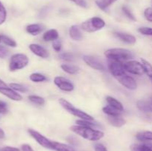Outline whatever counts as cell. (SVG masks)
I'll return each instance as SVG.
<instances>
[{
    "label": "cell",
    "mask_w": 152,
    "mask_h": 151,
    "mask_svg": "<svg viewBox=\"0 0 152 151\" xmlns=\"http://www.w3.org/2000/svg\"><path fill=\"white\" fill-rule=\"evenodd\" d=\"M71 130L76 134L89 141H98L104 136L103 132L84 126L73 125L71 127Z\"/></svg>",
    "instance_id": "obj_1"
},
{
    "label": "cell",
    "mask_w": 152,
    "mask_h": 151,
    "mask_svg": "<svg viewBox=\"0 0 152 151\" xmlns=\"http://www.w3.org/2000/svg\"><path fill=\"white\" fill-rule=\"evenodd\" d=\"M105 55L110 60L120 62H125L134 58V54L132 52L127 49L123 48L108 49L105 52Z\"/></svg>",
    "instance_id": "obj_2"
},
{
    "label": "cell",
    "mask_w": 152,
    "mask_h": 151,
    "mask_svg": "<svg viewBox=\"0 0 152 151\" xmlns=\"http://www.w3.org/2000/svg\"><path fill=\"white\" fill-rule=\"evenodd\" d=\"M59 103L60 104L61 106L65 110L68 111L69 113L72 114V115H75V116L78 117L80 119L83 120H89V121H94V118L91 116V115H88L86 113L83 112L81 110L78 109V108H76L72 104L70 103L69 102H68L67 100L64 99H60L59 100Z\"/></svg>",
    "instance_id": "obj_3"
},
{
    "label": "cell",
    "mask_w": 152,
    "mask_h": 151,
    "mask_svg": "<svg viewBox=\"0 0 152 151\" xmlns=\"http://www.w3.org/2000/svg\"><path fill=\"white\" fill-rule=\"evenodd\" d=\"M105 25V22L103 19L99 17L91 18L88 20L83 22L81 28L84 31L88 33H93L103 28Z\"/></svg>",
    "instance_id": "obj_4"
},
{
    "label": "cell",
    "mask_w": 152,
    "mask_h": 151,
    "mask_svg": "<svg viewBox=\"0 0 152 151\" xmlns=\"http://www.w3.org/2000/svg\"><path fill=\"white\" fill-rule=\"evenodd\" d=\"M29 62L28 56L22 53H17L11 56L9 64L10 71L18 70L26 67Z\"/></svg>",
    "instance_id": "obj_5"
},
{
    "label": "cell",
    "mask_w": 152,
    "mask_h": 151,
    "mask_svg": "<svg viewBox=\"0 0 152 151\" xmlns=\"http://www.w3.org/2000/svg\"><path fill=\"white\" fill-rule=\"evenodd\" d=\"M126 72H129L134 75L142 76L145 73L143 65L142 63L137 61H129L123 64Z\"/></svg>",
    "instance_id": "obj_6"
},
{
    "label": "cell",
    "mask_w": 152,
    "mask_h": 151,
    "mask_svg": "<svg viewBox=\"0 0 152 151\" xmlns=\"http://www.w3.org/2000/svg\"><path fill=\"white\" fill-rule=\"evenodd\" d=\"M0 93L13 101H20L22 99V96L20 94L17 93L10 86L8 87L1 79H0Z\"/></svg>",
    "instance_id": "obj_7"
},
{
    "label": "cell",
    "mask_w": 152,
    "mask_h": 151,
    "mask_svg": "<svg viewBox=\"0 0 152 151\" xmlns=\"http://www.w3.org/2000/svg\"><path fill=\"white\" fill-rule=\"evenodd\" d=\"M108 66L110 73L116 78L126 74V71L124 68V65H123V64L122 62L111 60L108 62Z\"/></svg>",
    "instance_id": "obj_8"
},
{
    "label": "cell",
    "mask_w": 152,
    "mask_h": 151,
    "mask_svg": "<svg viewBox=\"0 0 152 151\" xmlns=\"http://www.w3.org/2000/svg\"><path fill=\"white\" fill-rule=\"evenodd\" d=\"M28 133L41 146L43 147L48 148V149L51 150V142L52 141L49 140L46 137H45L43 135L39 133V132L36 131V130H33V129H28Z\"/></svg>",
    "instance_id": "obj_9"
},
{
    "label": "cell",
    "mask_w": 152,
    "mask_h": 151,
    "mask_svg": "<svg viewBox=\"0 0 152 151\" xmlns=\"http://www.w3.org/2000/svg\"><path fill=\"white\" fill-rule=\"evenodd\" d=\"M54 84L60 90L66 92H71L74 89V86L66 78L62 76H56L54 78Z\"/></svg>",
    "instance_id": "obj_10"
},
{
    "label": "cell",
    "mask_w": 152,
    "mask_h": 151,
    "mask_svg": "<svg viewBox=\"0 0 152 151\" xmlns=\"http://www.w3.org/2000/svg\"><path fill=\"white\" fill-rule=\"evenodd\" d=\"M117 79L118 80V81L122 85H123L129 90H135L137 87V84L134 78L130 76H128L127 74H125L122 76L118 77V78H117Z\"/></svg>",
    "instance_id": "obj_11"
},
{
    "label": "cell",
    "mask_w": 152,
    "mask_h": 151,
    "mask_svg": "<svg viewBox=\"0 0 152 151\" xmlns=\"http://www.w3.org/2000/svg\"><path fill=\"white\" fill-rule=\"evenodd\" d=\"M83 60L88 66H90L93 69L96 70H105V67L102 65V62L96 57L91 56H84Z\"/></svg>",
    "instance_id": "obj_12"
},
{
    "label": "cell",
    "mask_w": 152,
    "mask_h": 151,
    "mask_svg": "<svg viewBox=\"0 0 152 151\" xmlns=\"http://www.w3.org/2000/svg\"><path fill=\"white\" fill-rule=\"evenodd\" d=\"M29 48L33 53L37 55V56L42 58V59H46L49 56L48 51L39 44H31L29 45Z\"/></svg>",
    "instance_id": "obj_13"
},
{
    "label": "cell",
    "mask_w": 152,
    "mask_h": 151,
    "mask_svg": "<svg viewBox=\"0 0 152 151\" xmlns=\"http://www.w3.org/2000/svg\"><path fill=\"white\" fill-rule=\"evenodd\" d=\"M114 36H115L117 38H119L120 41L127 43V44H134L136 42V38H135L134 36L131 35V34L117 32L114 33Z\"/></svg>",
    "instance_id": "obj_14"
},
{
    "label": "cell",
    "mask_w": 152,
    "mask_h": 151,
    "mask_svg": "<svg viewBox=\"0 0 152 151\" xmlns=\"http://www.w3.org/2000/svg\"><path fill=\"white\" fill-rule=\"evenodd\" d=\"M132 151H152V143L148 142L134 144L131 146Z\"/></svg>",
    "instance_id": "obj_15"
},
{
    "label": "cell",
    "mask_w": 152,
    "mask_h": 151,
    "mask_svg": "<svg viewBox=\"0 0 152 151\" xmlns=\"http://www.w3.org/2000/svg\"><path fill=\"white\" fill-rule=\"evenodd\" d=\"M137 107L140 110L145 113H152V99L138 101Z\"/></svg>",
    "instance_id": "obj_16"
},
{
    "label": "cell",
    "mask_w": 152,
    "mask_h": 151,
    "mask_svg": "<svg viewBox=\"0 0 152 151\" xmlns=\"http://www.w3.org/2000/svg\"><path fill=\"white\" fill-rule=\"evenodd\" d=\"M51 150L56 151H76L70 145L60 143V142H54V141L51 142Z\"/></svg>",
    "instance_id": "obj_17"
},
{
    "label": "cell",
    "mask_w": 152,
    "mask_h": 151,
    "mask_svg": "<svg viewBox=\"0 0 152 151\" xmlns=\"http://www.w3.org/2000/svg\"><path fill=\"white\" fill-rule=\"evenodd\" d=\"M69 35L71 38L75 41H80L83 38L81 30L77 25H73L71 27L69 30Z\"/></svg>",
    "instance_id": "obj_18"
},
{
    "label": "cell",
    "mask_w": 152,
    "mask_h": 151,
    "mask_svg": "<svg viewBox=\"0 0 152 151\" xmlns=\"http://www.w3.org/2000/svg\"><path fill=\"white\" fill-rule=\"evenodd\" d=\"M42 38L46 41H53L59 38V33L55 29L49 30L43 34Z\"/></svg>",
    "instance_id": "obj_19"
},
{
    "label": "cell",
    "mask_w": 152,
    "mask_h": 151,
    "mask_svg": "<svg viewBox=\"0 0 152 151\" xmlns=\"http://www.w3.org/2000/svg\"><path fill=\"white\" fill-rule=\"evenodd\" d=\"M108 121L112 126L116 127H121L126 124V120L119 116H109L108 117Z\"/></svg>",
    "instance_id": "obj_20"
},
{
    "label": "cell",
    "mask_w": 152,
    "mask_h": 151,
    "mask_svg": "<svg viewBox=\"0 0 152 151\" xmlns=\"http://www.w3.org/2000/svg\"><path fill=\"white\" fill-rule=\"evenodd\" d=\"M106 101L108 102V105L111 106L112 107L115 108V109L118 110L120 112H123L124 108H123V105H122V103L120 102H119L118 100H117L114 98L111 97V96H107L106 97Z\"/></svg>",
    "instance_id": "obj_21"
},
{
    "label": "cell",
    "mask_w": 152,
    "mask_h": 151,
    "mask_svg": "<svg viewBox=\"0 0 152 151\" xmlns=\"http://www.w3.org/2000/svg\"><path fill=\"white\" fill-rule=\"evenodd\" d=\"M43 28L42 27L38 24H32V25H29L27 26L26 30L27 32L29 33L30 34L33 36H37L42 31Z\"/></svg>",
    "instance_id": "obj_22"
},
{
    "label": "cell",
    "mask_w": 152,
    "mask_h": 151,
    "mask_svg": "<svg viewBox=\"0 0 152 151\" xmlns=\"http://www.w3.org/2000/svg\"><path fill=\"white\" fill-rule=\"evenodd\" d=\"M137 140L140 142H152V132L151 131H143L137 133L136 135Z\"/></svg>",
    "instance_id": "obj_23"
},
{
    "label": "cell",
    "mask_w": 152,
    "mask_h": 151,
    "mask_svg": "<svg viewBox=\"0 0 152 151\" xmlns=\"http://www.w3.org/2000/svg\"><path fill=\"white\" fill-rule=\"evenodd\" d=\"M102 111L105 113V114H107L109 116H120V114L122 112L119 111L118 110L115 109V108L112 107L110 105L108 106H105L102 108Z\"/></svg>",
    "instance_id": "obj_24"
},
{
    "label": "cell",
    "mask_w": 152,
    "mask_h": 151,
    "mask_svg": "<svg viewBox=\"0 0 152 151\" xmlns=\"http://www.w3.org/2000/svg\"><path fill=\"white\" fill-rule=\"evenodd\" d=\"M77 125H80V126H84V127H91V128H96V127H99V126L97 123L94 122V121H89V120H83V119H80V120H77L76 121Z\"/></svg>",
    "instance_id": "obj_25"
},
{
    "label": "cell",
    "mask_w": 152,
    "mask_h": 151,
    "mask_svg": "<svg viewBox=\"0 0 152 151\" xmlns=\"http://www.w3.org/2000/svg\"><path fill=\"white\" fill-rule=\"evenodd\" d=\"M61 68L65 71V73L68 74H76L79 72V68L77 66L71 65H67V64H63L61 65Z\"/></svg>",
    "instance_id": "obj_26"
},
{
    "label": "cell",
    "mask_w": 152,
    "mask_h": 151,
    "mask_svg": "<svg viewBox=\"0 0 152 151\" xmlns=\"http://www.w3.org/2000/svg\"><path fill=\"white\" fill-rule=\"evenodd\" d=\"M116 1H117V0H96V4L99 8L106 11L107 8Z\"/></svg>",
    "instance_id": "obj_27"
},
{
    "label": "cell",
    "mask_w": 152,
    "mask_h": 151,
    "mask_svg": "<svg viewBox=\"0 0 152 151\" xmlns=\"http://www.w3.org/2000/svg\"><path fill=\"white\" fill-rule=\"evenodd\" d=\"M141 62H142V65H143L145 73L151 78L152 81V65L148 62V61L145 60V59H141Z\"/></svg>",
    "instance_id": "obj_28"
},
{
    "label": "cell",
    "mask_w": 152,
    "mask_h": 151,
    "mask_svg": "<svg viewBox=\"0 0 152 151\" xmlns=\"http://www.w3.org/2000/svg\"><path fill=\"white\" fill-rule=\"evenodd\" d=\"M30 79L34 82H42V81H45L46 77L42 74L36 73H32L30 76Z\"/></svg>",
    "instance_id": "obj_29"
},
{
    "label": "cell",
    "mask_w": 152,
    "mask_h": 151,
    "mask_svg": "<svg viewBox=\"0 0 152 151\" xmlns=\"http://www.w3.org/2000/svg\"><path fill=\"white\" fill-rule=\"evenodd\" d=\"M28 99L31 101V102H33L34 104L38 105H43L45 104V99L42 97H40V96H35V95H31V96H28Z\"/></svg>",
    "instance_id": "obj_30"
},
{
    "label": "cell",
    "mask_w": 152,
    "mask_h": 151,
    "mask_svg": "<svg viewBox=\"0 0 152 151\" xmlns=\"http://www.w3.org/2000/svg\"><path fill=\"white\" fill-rule=\"evenodd\" d=\"M1 41H2V42L4 44H5L6 45L10 46V47H16V42L12 38H9L8 36H1Z\"/></svg>",
    "instance_id": "obj_31"
},
{
    "label": "cell",
    "mask_w": 152,
    "mask_h": 151,
    "mask_svg": "<svg viewBox=\"0 0 152 151\" xmlns=\"http://www.w3.org/2000/svg\"><path fill=\"white\" fill-rule=\"evenodd\" d=\"M9 86L13 90H14L15 91L21 92V93H25V92L28 91V88L26 87H25L24 85H22V84H16V83H11Z\"/></svg>",
    "instance_id": "obj_32"
},
{
    "label": "cell",
    "mask_w": 152,
    "mask_h": 151,
    "mask_svg": "<svg viewBox=\"0 0 152 151\" xmlns=\"http://www.w3.org/2000/svg\"><path fill=\"white\" fill-rule=\"evenodd\" d=\"M6 17H7V11L4 5L1 4L0 5V25H2L5 22Z\"/></svg>",
    "instance_id": "obj_33"
},
{
    "label": "cell",
    "mask_w": 152,
    "mask_h": 151,
    "mask_svg": "<svg viewBox=\"0 0 152 151\" xmlns=\"http://www.w3.org/2000/svg\"><path fill=\"white\" fill-rule=\"evenodd\" d=\"M59 57L62 60L70 62V61H72L73 59H74V54L71 53H61V54L59 56Z\"/></svg>",
    "instance_id": "obj_34"
},
{
    "label": "cell",
    "mask_w": 152,
    "mask_h": 151,
    "mask_svg": "<svg viewBox=\"0 0 152 151\" xmlns=\"http://www.w3.org/2000/svg\"><path fill=\"white\" fill-rule=\"evenodd\" d=\"M138 31L141 34L145 36H152V28H148V27H142L138 29Z\"/></svg>",
    "instance_id": "obj_35"
},
{
    "label": "cell",
    "mask_w": 152,
    "mask_h": 151,
    "mask_svg": "<svg viewBox=\"0 0 152 151\" xmlns=\"http://www.w3.org/2000/svg\"><path fill=\"white\" fill-rule=\"evenodd\" d=\"M122 9H123V13H124L125 14H126V16H127V17L129 18V19H132V20H133V21H136L137 20L136 18H135V16H134L133 13H132V11H131V10H129V9L128 8V7H126V6H123V8H122Z\"/></svg>",
    "instance_id": "obj_36"
},
{
    "label": "cell",
    "mask_w": 152,
    "mask_h": 151,
    "mask_svg": "<svg viewBox=\"0 0 152 151\" xmlns=\"http://www.w3.org/2000/svg\"><path fill=\"white\" fill-rule=\"evenodd\" d=\"M144 16L148 22H152V7H147L144 11Z\"/></svg>",
    "instance_id": "obj_37"
},
{
    "label": "cell",
    "mask_w": 152,
    "mask_h": 151,
    "mask_svg": "<svg viewBox=\"0 0 152 151\" xmlns=\"http://www.w3.org/2000/svg\"><path fill=\"white\" fill-rule=\"evenodd\" d=\"M52 46H53V50L56 52H59L61 50V49H62V43H61V41L58 39L53 41Z\"/></svg>",
    "instance_id": "obj_38"
},
{
    "label": "cell",
    "mask_w": 152,
    "mask_h": 151,
    "mask_svg": "<svg viewBox=\"0 0 152 151\" xmlns=\"http://www.w3.org/2000/svg\"><path fill=\"white\" fill-rule=\"evenodd\" d=\"M70 1H73L74 4H76L77 5L80 6V7H83V8H86L88 6L87 2H86V0H70Z\"/></svg>",
    "instance_id": "obj_39"
},
{
    "label": "cell",
    "mask_w": 152,
    "mask_h": 151,
    "mask_svg": "<svg viewBox=\"0 0 152 151\" xmlns=\"http://www.w3.org/2000/svg\"><path fill=\"white\" fill-rule=\"evenodd\" d=\"M9 54V51L5 47L0 46V58H5Z\"/></svg>",
    "instance_id": "obj_40"
},
{
    "label": "cell",
    "mask_w": 152,
    "mask_h": 151,
    "mask_svg": "<svg viewBox=\"0 0 152 151\" xmlns=\"http://www.w3.org/2000/svg\"><path fill=\"white\" fill-rule=\"evenodd\" d=\"M7 112V105L4 102L0 101V113L4 114Z\"/></svg>",
    "instance_id": "obj_41"
},
{
    "label": "cell",
    "mask_w": 152,
    "mask_h": 151,
    "mask_svg": "<svg viewBox=\"0 0 152 151\" xmlns=\"http://www.w3.org/2000/svg\"><path fill=\"white\" fill-rule=\"evenodd\" d=\"M95 151H108L105 146L102 144H96L94 145Z\"/></svg>",
    "instance_id": "obj_42"
},
{
    "label": "cell",
    "mask_w": 152,
    "mask_h": 151,
    "mask_svg": "<svg viewBox=\"0 0 152 151\" xmlns=\"http://www.w3.org/2000/svg\"><path fill=\"white\" fill-rule=\"evenodd\" d=\"M1 151H20L19 148L13 147H4L1 148Z\"/></svg>",
    "instance_id": "obj_43"
},
{
    "label": "cell",
    "mask_w": 152,
    "mask_h": 151,
    "mask_svg": "<svg viewBox=\"0 0 152 151\" xmlns=\"http://www.w3.org/2000/svg\"><path fill=\"white\" fill-rule=\"evenodd\" d=\"M22 151H34L32 147L29 144H26L22 145Z\"/></svg>",
    "instance_id": "obj_44"
},
{
    "label": "cell",
    "mask_w": 152,
    "mask_h": 151,
    "mask_svg": "<svg viewBox=\"0 0 152 151\" xmlns=\"http://www.w3.org/2000/svg\"><path fill=\"white\" fill-rule=\"evenodd\" d=\"M5 137V134H4V132L3 131L2 129L0 128V139H4Z\"/></svg>",
    "instance_id": "obj_45"
},
{
    "label": "cell",
    "mask_w": 152,
    "mask_h": 151,
    "mask_svg": "<svg viewBox=\"0 0 152 151\" xmlns=\"http://www.w3.org/2000/svg\"><path fill=\"white\" fill-rule=\"evenodd\" d=\"M1 4H2V3H1V1H0V5H1Z\"/></svg>",
    "instance_id": "obj_46"
}]
</instances>
